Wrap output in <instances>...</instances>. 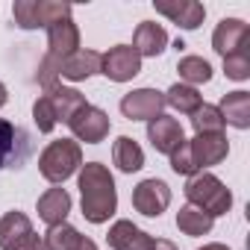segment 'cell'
I'll list each match as a JSON object with an SVG mask.
<instances>
[{
    "instance_id": "obj_17",
    "label": "cell",
    "mask_w": 250,
    "mask_h": 250,
    "mask_svg": "<svg viewBox=\"0 0 250 250\" xmlns=\"http://www.w3.org/2000/svg\"><path fill=\"white\" fill-rule=\"evenodd\" d=\"M71 206H74V200H71V194L65 191V188H47L42 197H39V203H36V209H39V218L47 224V227H56V224H65L68 221V212H71Z\"/></svg>"
},
{
    "instance_id": "obj_22",
    "label": "cell",
    "mask_w": 250,
    "mask_h": 250,
    "mask_svg": "<svg viewBox=\"0 0 250 250\" xmlns=\"http://www.w3.org/2000/svg\"><path fill=\"white\" fill-rule=\"evenodd\" d=\"M165 106L177 109L180 115H194V112L203 106V94H200L194 85H186V83H174V85L165 91Z\"/></svg>"
},
{
    "instance_id": "obj_26",
    "label": "cell",
    "mask_w": 250,
    "mask_h": 250,
    "mask_svg": "<svg viewBox=\"0 0 250 250\" xmlns=\"http://www.w3.org/2000/svg\"><path fill=\"white\" fill-rule=\"evenodd\" d=\"M74 6L71 3H59V0H33V15H36V30L39 27H50L56 21L71 18Z\"/></svg>"
},
{
    "instance_id": "obj_31",
    "label": "cell",
    "mask_w": 250,
    "mask_h": 250,
    "mask_svg": "<svg viewBox=\"0 0 250 250\" xmlns=\"http://www.w3.org/2000/svg\"><path fill=\"white\" fill-rule=\"evenodd\" d=\"M9 250H44V241H42V235L33 229L30 235H24V238H21L18 244H12Z\"/></svg>"
},
{
    "instance_id": "obj_27",
    "label": "cell",
    "mask_w": 250,
    "mask_h": 250,
    "mask_svg": "<svg viewBox=\"0 0 250 250\" xmlns=\"http://www.w3.org/2000/svg\"><path fill=\"white\" fill-rule=\"evenodd\" d=\"M191 127H194V133L197 136H203V133H224V118H221V112H218V106H212V103H203L194 115H191Z\"/></svg>"
},
{
    "instance_id": "obj_23",
    "label": "cell",
    "mask_w": 250,
    "mask_h": 250,
    "mask_svg": "<svg viewBox=\"0 0 250 250\" xmlns=\"http://www.w3.org/2000/svg\"><path fill=\"white\" fill-rule=\"evenodd\" d=\"M212 227H215V218H209L206 212H200V209H194V206H188V203L177 212V229H180L183 235H188V238L209 235Z\"/></svg>"
},
{
    "instance_id": "obj_9",
    "label": "cell",
    "mask_w": 250,
    "mask_h": 250,
    "mask_svg": "<svg viewBox=\"0 0 250 250\" xmlns=\"http://www.w3.org/2000/svg\"><path fill=\"white\" fill-rule=\"evenodd\" d=\"M212 50L221 59L241 53V50H250V27L241 18H224L212 33Z\"/></svg>"
},
{
    "instance_id": "obj_15",
    "label": "cell",
    "mask_w": 250,
    "mask_h": 250,
    "mask_svg": "<svg viewBox=\"0 0 250 250\" xmlns=\"http://www.w3.org/2000/svg\"><path fill=\"white\" fill-rule=\"evenodd\" d=\"M74 50H80V27L71 18L50 24L47 27V53L56 59H65Z\"/></svg>"
},
{
    "instance_id": "obj_34",
    "label": "cell",
    "mask_w": 250,
    "mask_h": 250,
    "mask_svg": "<svg viewBox=\"0 0 250 250\" xmlns=\"http://www.w3.org/2000/svg\"><path fill=\"white\" fill-rule=\"evenodd\" d=\"M77 250H97V244H94L91 238H85V235H83V241H80V247H77Z\"/></svg>"
},
{
    "instance_id": "obj_4",
    "label": "cell",
    "mask_w": 250,
    "mask_h": 250,
    "mask_svg": "<svg viewBox=\"0 0 250 250\" xmlns=\"http://www.w3.org/2000/svg\"><path fill=\"white\" fill-rule=\"evenodd\" d=\"M68 130L74 133V142H77V145H80V142H85V145H100V142L109 136V130H112V121H109V115H106L103 109L85 103V106L68 121Z\"/></svg>"
},
{
    "instance_id": "obj_12",
    "label": "cell",
    "mask_w": 250,
    "mask_h": 250,
    "mask_svg": "<svg viewBox=\"0 0 250 250\" xmlns=\"http://www.w3.org/2000/svg\"><path fill=\"white\" fill-rule=\"evenodd\" d=\"M106 241H109L112 250H150L156 238H153L150 232H145L142 227H136L133 221L121 218V221H115V224L109 227Z\"/></svg>"
},
{
    "instance_id": "obj_5",
    "label": "cell",
    "mask_w": 250,
    "mask_h": 250,
    "mask_svg": "<svg viewBox=\"0 0 250 250\" xmlns=\"http://www.w3.org/2000/svg\"><path fill=\"white\" fill-rule=\"evenodd\" d=\"M100 74L112 83H130L142 74V56L133 50V44H115L100 56Z\"/></svg>"
},
{
    "instance_id": "obj_8",
    "label": "cell",
    "mask_w": 250,
    "mask_h": 250,
    "mask_svg": "<svg viewBox=\"0 0 250 250\" xmlns=\"http://www.w3.org/2000/svg\"><path fill=\"white\" fill-rule=\"evenodd\" d=\"M165 109V91L159 88H133L121 97V115L130 121H153Z\"/></svg>"
},
{
    "instance_id": "obj_28",
    "label": "cell",
    "mask_w": 250,
    "mask_h": 250,
    "mask_svg": "<svg viewBox=\"0 0 250 250\" xmlns=\"http://www.w3.org/2000/svg\"><path fill=\"white\" fill-rule=\"evenodd\" d=\"M224 74H227V80H235V83L250 80V50L227 56L224 59Z\"/></svg>"
},
{
    "instance_id": "obj_10",
    "label": "cell",
    "mask_w": 250,
    "mask_h": 250,
    "mask_svg": "<svg viewBox=\"0 0 250 250\" xmlns=\"http://www.w3.org/2000/svg\"><path fill=\"white\" fill-rule=\"evenodd\" d=\"M147 142L153 145L156 153L162 156H171L183 142H186V130H183V124L171 115H156L153 121H147Z\"/></svg>"
},
{
    "instance_id": "obj_3",
    "label": "cell",
    "mask_w": 250,
    "mask_h": 250,
    "mask_svg": "<svg viewBox=\"0 0 250 250\" xmlns=\"http://www.w3.org/2000/svg\"><path fill=\"white\" fill-rule=\"evenodd\" d=\"M80 168H83V147L74 139H56L39 153V174L53 186L71 180Z\"/></svg>"
},
{
    "instance_id": "obj_7",
    "label": "cell",
    "mask_w": 250,
    "mask_h": 250,
    "mask_svg": "<svg viewBox=\"0 0 250 250\" xmlns=\"http://www.w3.org/2000/svg\"><path fill=\"white\" fill-rule=\"evenodd\" d=\"M168 206H171V186L165 180L150 177L133 188V209L142 212L145 218H159Z\"/></svg>"
},
{
    "instance_id": "obj_11",
    "label": "cell",
    "mask_w": 250,
    "mask_h": 250,
    "mask_svg": "<svg viewBox=\"0 0 250 250\" xmlns=\"http://www.w3.org/2000/svg\"><path fill=\"white\" fill-rule=\"evenodd\" d=\"M30 150L27 133L21 127H15L12 121L0 118V168H18V162H24Z\"/></svg>"
},
{
    "instance_id": "obj_16",
    "label": "cell",
    "mask_w": 250,
    "mask_h": 250,
    "mask_svg": "<svg viewBox=\"0 0 250 250\" xmlns=\"http://www.w3.org/2000/svg\"><path fill=\"white\" fill-rule=\"evenodd\" d=\"M165 47H168V33H165L162 24H156V21H142V24L136 27V33H133V50H136L142 59H145V56L156 59L159 53H165Z\"/></svg>"
},
{
    "instance_id": "obj_6",
    "label": "cell",
    "mask_w": 250,
    "mask_h": 250,
    "mask_svg": "<svg viewBox=\"0 0 250 250\" xmlns=\"http://www.w3.org/2000/svg\"><path fill=\"white\" fill-rule=\"evenodd\" d=\"M186 147H188V159H191L194 171H206L212 165H221L229 153V142L224 133H203V136H194L191 142L186 139Z\"/></svg>"
},
{
    "instance_id": "obj_1",
    "label": "cell",
    "mask_w": 250,
    "mask_h": 250,
    "mask_svg": "<svg viewBox=\"0 0 250 250\" xmlns=\"http://www.w3.org/2000/svg\"><path fill=\"white\" fill-rule=\"evenodd\" d=\"M77 174L83 218L88 224H106L118 212V188L112 171L103 162H85Z\"/></svg>"
},
{
    "instance_id": "obj_2",
    "label": "cell",
    "mask_w": 250,
    "mask_h": 250,
    "mask_svg": "<svg viewBox=\"0 0 250 250\" xmlns=\"http://www.w3.org/2000/svg\"><path fill=\"white\" fill-rule=\"evenodd\" d=\"M183 191H186L188 206L206 212L209 218L227 215V212L232 209V191H229L215 174H209V171H197V174H191Z\"/></svg>"
},
{
    "instance_id": "obj_18",
    "label": "cell",
    "mask_w": 250,
    "mask_h": 250,
    "mask_svg": "<svg viewBox=\"0 0 250 250\" xmlns=\"http://www.w3.org/2000/svg\"><path fill=\"white\" fill-rule=\"evenodd\" d=\"M218 112H221L224 124H229L235 130H247L250 127V91L238 88V91L224 94L218 103Z\"/></svg>"
},
{
    "instance_id": "obj_19",
    "label": "cell",
    "mask_w": 250,
    "mask_h": 250,
    "mask_svg": "<svg viewBox=\"0 0 250 250\" xmlns=\"http://www.w3.org/2000/svg\"><path fill=\"white\" fill-rule=\"evenodd\" d=\"M47 97H50V106H53V115H56V124H68L88 100H85V94L83 91H77V88H68V85H56V88H50V91H44Z\"/></svg>"
},
{
    "instance_id": "obj_13",
    "label": "cell",
    "mask_w": 250,
    "mask_h": 250,
    "mask_svg": "<svg viewBox=\"0 0 250 250\" xmlns=\"http://www.w3.org/2000/svg\"><path fill=\"white\" fill-rule=\"evenodd\" d=\"M156 12L165 15L168 21H174L183 30H197L206 18V6L197 3V0H174V3H165V0H156Z\"/></svg>"
},
{
    "instance_id": "obj_29",
    "label": "cell",
    "mask_w": 250,
    "mask_h": 250,
    "mask_svg": "<svg viewBox=\"0 0 250 250\" xmlns=\"http://www.w3.org/2000/svg\"><path fill=\"white\" fill-rule=\"evenodd\" d=\"M33 121H36L39 133H53L56 115H53V106H50V97L47 94H39V100L33 103Z\"/></svg>"
},
{
    "instance_id": "obj_20",
    "label": "cell",
    "mask_w": 250,
    "mask_h": 250,
    "mask_svg": "<svg viewBox=\"0 0 250 250\" xmlns=\"http://www.w3.org/2000/svg\"><path fill=\"white\" fill-rule=\"evenodd\" d=\"M112 162L118 165V171L124 174H136L145 168V150L136 139L130 136H118L115 145H112Z\"/></svg>"
},
{
    "instance_id": "obj_14",
    "label": "cell",
    "mask_w": 250,
    "mask_h": 250,
    "mask_svg": "<svg viewBox=\"0 0 250 250\" xmlns=\"http://www.w3.org/2000/svg\"><path fill=\"white\" fill-rule=\"evenodd\" d=\"M100 56L97 50H74L71 56L59 59V80H71V83H83L94 74H100Z\"/></svg>"
},
{
    "instance_id": "obj_25",
    "label": "cell",
    "mask_w": 250,
    "mask_h": 250,
    "mask_svg": "<svg viewBox=\"0 0 250 250\" xmlns=\"http://www.w3.org/2000/svg\"><path fill=\"white\" fill-rule=\"evenodd\" d=\"M177 71H180V80L186 85H194V88L212 80V65L203 56H183L177 62Z\"/></svg>"
},
{
    "instance_id": "obj_33",
    "label": "cell",
    "mask_w": 250,
    "mask_h": 250,
    "mask_svg": "<svg viewBox=\"0 0 250 250\" xmlns=\"http://www.w3.org/2000/svg\"><path fill=\"white\" fill-rule=\"evenodd\" d=\"M197 250H229V247L221 244V241H212V244H203V247H197Z\"/></svg>"
},
{
    "instance_id": "obj_21",
    "label": "cell",
    "mask_w": 250,
    "mask_h": 250,
    "mask_svg": "<svg viewBox=\"0 0 250 250\" xmlns=\"http://www.w3.org/2000/svg\"><path fill=\"white\" fill-rule=\"evenodd\" d=\"M33 232V221L24 215V212H6L0 218V250H9L12 244H18L24 235Z\"/></svg>"
},
{
    "instance_id": "obj_24",
    "label": "cell",
    "mask_w": 250,
    "mask_h": 250,
    "mask_svg": "<svg viewBox=\"0 0 250 250\" xmlns=\"http://www.w3.org/2000/svg\"><path fill=\"white\" fill-rule=\"evenodd\" d=\"M42 241H44V250H77L80 241H83V235H80V229L74 224L65 221V224L47 227V232L42 235Z\"/></svg>"
},
{
    "instance_id": "obj_30",
    "label": "cell",
    "mask_w": 250,
    "mask_h": 250,
    "mask_svg": "<svg viewBox=\"0 0 250 250\" xmlns=\"http://www.w3.org/2000/svg\"><path fill=\"white\" fill-rule=\"evenodd\" d=\"M39 85L44 88V91H50V88H56L59 85V59L56 56H50V53H44V59H42V65H39Z\"/></svg>"
},
{
    "instance_id": "obj_35",
    "label": "cell",
    "mask_w": 250,
    "mask_h": 250,
    "mask_svg": "<svg viewBox=\"0 0 250 250\" xmlns=\"http://www.w3.org/2000/svg\"><path fill=\"white\" fill-rule=\"evenodd\" d=\"M6 100H9V91H6V85H3V83H0V109L6 106Z\"/></svg>"
},
{
    "instance_id": "obj_32",
    "label": "cell",
    "mask_w": 250,
    "mask_h": 250,
    "mask_svg": "<svg viewBox=\"0 0 250 250\" xmlns=\"http://www.w3.org/2000/svg\"><path fill=\"white\" fill-rule=\"evenodd\" d=\"M150 250H180V247H177V244H174V241H168V238H156V241H153V247H150Z\"/></svg>"
}]
</instances>
